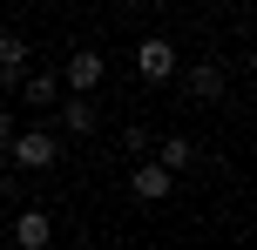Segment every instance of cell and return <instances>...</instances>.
<instances>
[{
  "label": "cell",
  "mask_w": 257,
  "mask_h": 250,
  "mask_svg": "<svg viewBox=\"0 0 257 250\" xmlns=\"http://www.w3.org/2000/svg\"><path fill=\"white\" fill-rule=\"evenodd\" d=\"M75 250H81V243H75Z\"/></svg>",
  "instance_id": "13"
},
{
  "label": "cell",
  "mask_w": 257,
  "mask_h": 250,
  "mask_svg": "<svg viewBox=\"0 0 257 250\" xmlns=\"http://www.w3.org/2000/svg\"><path fill=\"white\" fill-rule=\"evenodd\" d=\"M102 75H108V61H102V48H75V54H68V61H61V81H68V88H75V95H88V88H102Z\"/></svg>",
  "instance_id": "3"
},
{
  "label": "cell",
  "mask_w": 257,
  "mask_h": 250,
  "mask_svg": "<svg viewBox=\"0 0 257 250\" xmlns=\"http://www.w3.org/2000/svg\"><path fill=\"white\" fill-rule=\"evenodd\" d=\"M149 162H156V169H169V176H183V169L196 162V142H190V135H163Z\"/></svg>",
  "instance_id": "7"
},
{
  "label": "cell",
  "mask_w": 257,
  "mask_h": 250,
  "mask_svg": "<svg viewBox=\"0 0 257 250\" xmlns=\"http://www.w3.org/2000/svg\"><path fill=\"white\" fill-rule=\"evenodd\" d=\"M190 95H196V102H217V95H223V61H196L190 68Z\"/></svg>",
  "instance_id": "8"
},
{
  "label": "cell",
  "mask_w": 257,
  "mask_h": 250,
  "mask_svg": "<svg viewBox=\"0 0 257 250\" xmlns=\"http://www.w3.org/2000/svg\"><path fill=\"white\" fill-rule=\"evenodd\" d=\"M61 129L68 135H95V102H88V95H68V102H61Z\"/></svg>",
  "instance_id": "9"
},
{
  "label": "cell",
  "mask_w": 257,
  "mask_h": 250,
  "mask_svg": "<svg viewBox=\"0 0 257 250\" xmlns=\"http://www.w3.org/2000/svg\"><path fill=\"white\" fill-rule=\"evenodd\" d=\"M27 54H34V48H27V34H0V102L27 81Z\"/></svg>",
  "instance_id": "4"
},
{
  "label": "cell",
  "mask_w": 257,
  "mask_h": 250,
  "mask_svg": "<svg viewBox=\"0 0 257 250\" xmlns=\"http://www.w3.org/2000/svg\"><path fill=\"white\" fill-rule=\"evenodd\" d=\"M176 61H183V54H176V41H169V34L136 41V75H142V81H169V75H176Z\"/></svg>",
  "instance_id": "2"
},
{
  "label": "cell",
  "mask_w": 257,
  "mask_h": 250,
  "mask_svg": "<svg viewBox=\"0 0 257 250\" xmlns=\"http://www.w3.org/2000/svg\"><path fill=\"white\" fill-rule=\"evenodd\" d=\"M7 196H14V169L0 162V203H7Z\"/></svg>",
  "instance_id": "12"
},
{
  "label": "cell",
  "mask_w": 257,
  "mask_h": 250,
  "mask_svg": "<svg viewBox=\"0 0 257 250\" xmlns=\"http://www.w3.org/2000/svg\"><path fill=\"white\" fill-rule=\"evenodd\" d=\"M14 250H54V216L48 210H21L14 216Z\"/></svg>",
  "instance_id": "5"
},
{
  "label": "cell",
  "mask_w": 257,
  "mask_h": 250,
  "mask_svg": "<svg viewBox=\"0 0 257 250\" xmlns=\"http://www.w3.org/2000/svg\"><path fill=\"white\" fill-rule=\"evenodd\" d=\"M0 162H14V169H54L61 162V142H54V129H21Z\"/></svg>",
  "instance_id": "1"
},
{
  "label": "cell",
  "mask_w": 257,
  "mask_h": 250,
  "mask_svg": "<svg viewBox=\"0 0 257 250\" xmlns=\"http://www.w3.org/2000/svg\"><path fill=\"white\" fill-rule=\"evenodd\" d=\"M14 135H21V122H14V108L0 102V156H7V142H14Z\"/></svg>",
  "instance_id": "11"
},
{
  "label": "cell",
  "mask_w": 257,
  "mask_h": 250,
  "mask_svg": "<svg viewBox=\"0 0 257 250\" xmlns=\"http://www.w3.org/2000/svg\"><path fill=\"white\" fill-rule=\"evenodd\" d=\"M128 189H136L142 203H163L169 189H176V176H169V169H156V162H136V169H128Z\"/></svg>",
  "instance_id": "6"
},
{
  "label": "cell",
  "mask_w": 257,
  "mask_h": 250,
  "mask_svg": "<svg viewBox=\"0 0 257 250\" xmlns=\"http://www.w3.org/2000/svg\"><path fill=\"white\" fill-rule=\"evenodd\" d=\"M21 102H27V108H48V102H54V75H27V81H21Z\"/></svg>",
  "instance_id": "10"
}]
</instances>
